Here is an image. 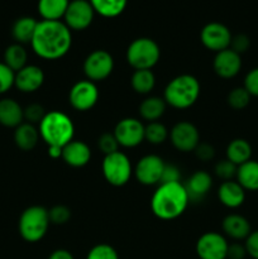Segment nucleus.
<instances>
[{
    "mask_svg": "<svg viewBox=\"0 0 258 259\" xmlns=\"http://www.w3.org/2000/svg\"><path fill=\"white\" fill-rule=\"evenodd\" d=\"M169 139L177 151L187 153L194 152L200 143V134L196 126L190 121H179L172 126Z\"/></svg>",
    "mask_w": 258,
    "mask_h": 259,
    "instance_id": "obj_15",
    "label": "nucleus"
},
{
    "mask_svg": "<svg viewBox=\"0 0 258 259\" xmlns=\"http://www.w3.org/2000/svg\"><path fill=\"white\" fill-rule=\"evenodd\" d=\"M167 108V104L163 98L158 96H149L146 98L141 104H139V115L142 119L147 121H158L159 118L164 114Z\"/></svg>",
    "mask_w": 258,
    "mask_h": 259,
    "instance_id": "obj_25",
    "label": "nucleus"
},
{
    "mask_svg": "<svg viewBox=\"0 0 258 259\" xmlns=\"http://www.w3.org/2000/svg\"><path fill=\"white\" fill-rule=\"evenodd\" d=\"M113 134L119 146L134 148L144 141V125L137 118H124L116 123Z\"/></svg>",
    "mask_w": 258,
    "mask_h": 259,
    "instance_id": "obj_13",
    "label": "nucleus"
},
{
    "mask_svg": "<svg viewBox=\"0 0 258 259\" xmlns=\"http://www.w3.org/2000/svg\"><path fill=\"white\" fill-rule=\"evenodd\" d=\"M48 259H75L73 255L71 254V252H68L67 249H56L55 252L51 253V255Z\"/></svg>",
    "mask_w": 258,
    "mask_h": 259,
    "instance_id": "obj_46",
    "label": "nucleus"
},
{
    "mask_svg": "<svg viewBox=\"0 0 258 259\" xmlns=\"http://www.w3.org/2000/svg\"><path fill=\"white\" fill-rule=\"evenodd\" d=\"M50 224L48 210L39 205H34L27 207L20 214L18 230L23 240L28 243H37L47 234Z\"/></svg>",
    "mask_w": 258,
    "mask_h": 259,
    "instance_id": "obj_5",
    "label": "nucleus"
},
{
    "mask_svg": "<svg viewBox=\"0 0 258 259\" xmlns=\"http://www.w3.org/2000/svg\"><path fill=\"white\" fill-rule=\"evenodd\" d=\"M247 254L253 259H258V230L250 233L244 243Z\"/></svg>",
    "mask_w": 258,
    "mask_h": 259,
    "instance_id": "obj_44",
    "label": "nucleus"
},
{
    "mask_svg": "<svg viewBox=\"0 0 258 259\" xmlns=\"http://www.w3.org/2000/svg\"><path fill=\"white\" fill-rule=\"evenodd\" d=\"M126 62L134 70H152L158 63L161 50L156 40L148 37L134 39L126 48Z\"/></svg>",
    "mask_w": 258,
    "mask_h": 259,
    "instance_id": "obj_6",
    "label": "nucleus"
},
{
    "mask_svg": "<svg viewBox=\"0 0 258 259\" xmlns=\"http://www.w3.org/2000/svg\"><path fill=\"white\" fill-rule=\"evenodd\" d=\"M45 82V72L39 66L35 65H27L15 72L14 86L24 94L35 93L42 88Z\"/></svg>",
    "mask_w": 258,
    "mask_h": 259,
    "instance_id": "obj_17",
    "label": "nucleus"
},
{
    "mask_svg": "<svg viewBox=\"0 0 258 259\" xmlns=\"http://www.w3.org/2000/svg\"><path fill=\"white\" fill-rule=\"evenodd\" d=\"M86 259H119V255L111 245L98 244L91 248Z\"/></svg>",
    "mask_w": 258,
    "mask_h": 259,
    "instance_id": "obj_37",
    "label": "nucleus"
},
{
    "mask_svg": "<svg viewBox=\"0 0 258 259\" xmlns=\"http://www.w3.org/2000/svg\"><path fill=\"white\" fill-rule=\"evenodd\" d=\"M229 243L220 233L207 232L197 239L196 250L200 259H227Z\"/></svg>",
    "mask_w": 258,
    "mask_h": 259,
    "instance_id": "obj_12",
    "label": "nucleus"
},
{
    "mask_svg": "<svg viewBox=\"0 0 258 259\" xmlns=\"http://www.w3.org/2000/svg\"><path fill=\"white\" fill-rule=\"evenodd\" d=\"M70 0H38V13L42 20H61Z\"/></svg>",
    "mask_w": 258,
    "mask_h": 259,
    "instance_id": "obj_28",
    "label": "nucleus"
},
{
    "mask_svg": "<svg viewBox=\"0 0 258 259\" xmlns=\"http://www.w3.org/2000/svg\"><path fill=\"white\" fill-rule=\"evenodd\" d=\"M39 139V132L33 124L24 121L14 129V143L20 151L29 152L34 149Z\"/></svg>",
    "mask_w": 258,
    "mask_h": 259,
    "instance_id": "obj_23",
    "label": "nucleus"
},
{
    "mask_svg": "<svg viewBox=\"0 0 258 259\" xmlns=\"http://www.w3.org/2000/svg\"><path fill=\"white\" fill-rule=\"evenodd\" d=\"M15 72L4 62H0V95L8 93L14 86Z\"/></svg>",
    "mask_w": 258,
    "mask_h": 259,
    "instance_id": "obj_39",
    "label": "nucleus"
},
{
    "mask_svg": "<svg viewBox=\"0 0 258 259\" xmlns=\"http://www.w3.org/2000/svg\"><path fill=\"white\" fill-rule=\"evenodd\" d=\"M37 24L38 22L32 17L18 18L12 27V35L15 43H19L23 46L27 45V43L30 45Z\"/></svg>",
    "mask_w": 258,
    "mask_h": 259,
    "instance_id": "obj_26",
    "label": "nucleus"
},
{
    "mask_svg": "<svg viewBox=\"0 0 258 259\" xmlns=\"http://www.w3.org/2000/svg\"><path fill=\"white\" fill-rule=\"evenodd\" d=\"M243 88L249 93L250 96L258 98V67L252 68V70L245 75Z\"/></svg>",
    "mask_w": 258,
    "mask_h": 259,
    "instance_id": "obj_40",
    "label": "nucleus"
},
{
    "mask_svg": "<svg viewBox=\"0 0 258 259\" xmlns=\"http://www.w3.org/2000/svg\"><path fill=\"white\" fill-rule=\"evenodd\" d=\"M235 179L245 191H258V162L249 159L238 166Z\"/></svg>",
    "mask_w": 258,
    "mask_h": 259,
    "instance_id": "obj_24",
    "label": "nucleus"
},
{
    "mask_svg": "<svg viewBox=\"0 0 258 259\" xmlns=\"http://www.w3.org/2000/svg\"><path fill=\"white\" fill-rule=\"evenodd\" d=\"M101 169H103L104 179L114 187H121L126 185L133 175L131 159L126 154L119 151L104 157Z\"/></svg>",
    "mask_w": 258,
    "mask_h": 259,
    "instance_id": "obj_7",
    "label": "nucleus"
},
{
    "mask_svg": "<svg viewBox=\"0 0 258 259\" xmlns=\"http://www.w3.org/2000/svg\"><path fill=\"white\" fill-rule=\"evenodd\" d=\"M48 156L52 159L61 158V157H62V148H61V147L50 146L48 147Z\"/></svg>",
    "mask_w": 258,
    "mask_h": 259,
    "instance_id": "obj_47",
    "label": "nucleus"
},
{
    "mask_svg": "<svg viewBox=\"0 0 258 259\" xmlns=\"http://www.w3.org/2000/svg\"><path fill=\"white\" fill-rule=\"evenodd\" d=\"M247 255L248 254L244 244H240V243L235 242L229 244V247H228L227 259H244Z\"/></svg>",
    "mask_w": 258,
    "mask_h": 259,
    "instance_id": "obj_45",
    "label": "nucleus"
},
{
    "mask_svg": "<svg viewBox=\"0 0 258 259\" xmlns=\"http://www.w3.org/2000/svg\"><path fill=\"white\" fill-rule=\"evenodd\" d=\"M200 82L195 76L184 73L172 78L164 88L163 99L167 105L184 110L194 105L200 96Z\"/></svg>",
    "mask_w": 258,
    "mask_h": 259,
    "instance_id": "obj_4",
    "label": "nucleus"
},
{
    "mask_svg": "<svg viewBox=\"0 0 258 259\" xmlns=\"http://www.w3.org/2000/svg\"><path fill=\"white\" fill-rule=\"evenodd\" d=\"M132 89L139 95H148L156 86V77L152 70H136L131 78Z\"/></svg>",
    "mask_w": 258,
    "mask_h": 259,
    "instance_id": "obj_31",
    "label": "nucleus"
},
{
    "mask_svg": "<svg viewBox=\"0 0 258 259\" xmlns=\"http://www.w3.org/2000/svg\"><path fill=\"white\" fill-rule=\"evenodd\" d=\"M250 98L252 96L249 95V93L243 86H239V88H234L228 94L227 101L228 105L234 110H243L249 105Z\"/></svg>",
    "mask_w": 258,
    "mask_h": 259,
    "instance_id": "obj_33",
    "label": "nucleus"
},
{
    "mask_svg": "<svg viewBox=\"0 0 258 259\" xmlns=\"http://www.w3.org/2000/svg\"><path fill=\"white\" fill-rule=\"evenodd\" d=\"M212 67L219 77L229 80L235 77L242 70V56L230 48L220 51L215 55Z\"/></svg>",
    "mask_w": 258,
    "mask_h": 259,
    "instance_id": "obj_16",
    "label": "nucleus"
},
{
    "mask_svg": "<svg viewBox=\"0 0 258 259\" xmlns=\"http://www.w3.org/2000/svg\"><path fill=\"white\" fill-rule=\"evenodd\" d=\"M98 147H99V149L103 152L104 156H108V154L118 152L119 143L113 133H104L99 137Z\"/></svg>",
    "mask_w": 258,
    "mask_h": 259,
    "instance_id": "obj_38",
    "label": "nucleus"
},
{
    "mask_svg": "<svg viewBox=\"0 0 258 259\" xmlns=\"http://www.w3.org/2000/svg\"><path fill=\"white\" fill-rule=\"evenodd\" d=\"M72 46V33L61 20H40L30 42L33 52L43 60L65 57Z\"/></svg>",
    "mask_w": 258,
    "mask_h": 259,
    "instance_id": "obj_1",
    "label": "nucleus"
},
{
    "mask_svg": "<svg viewBox=\"0 0 258 259\" xmlns=\"http://www.w3.org/2000/svg\"><path fill=\"white\" fill-rule=\"evenodd\" d=\"M166 163L157 154H147L142 157L133 169L134 176L139 184L144 186H153L161 182L162 174Z\"/></svg>",
    "mask_w": 258,
    "mask_h": 259,
    "instance_id": "obj_11",
    "label": "nucleus"
},
{
    "mask_svg": "<svg viewBox=\"0 0 258 259\" xmlns=\"http://www.w3.org/2000/svg\"><path fill=\"white\" fill-rule=\"evenodd\" d=\"M250 47V39L247 34H240L234 35L232 38V42H230V50H233L234 52H237L238 55L242 56V53L247 52Z\"/></svg>",
    "mask_w": 258,
    "mask_h": 259,
    "instance_id": "obj_41",
    "label": "nucleus"
},
{
    "mask_svg": "<svg viewBox=\"0 0 258 259\" xmlns=\"http://www.w3.org/2000/svg\"><path fill=\"white\" fill-rule=\"evenodd\" d=\"M232 38L229 28L219 22L207 23L200 33V40L204 47L215 53L229 48Z\"/></svg>",
    "mask_w": 258,
    "mask_h": 259,
    "instance_id": "obj_14",
    "label": "nucleus"
},
{
    "mask_svg": "<svg viewBox=\"0 0 258 259\" xmlns=\"http://www.w3.org/2000/svg\"><path fill=\"white\" fill-rule=\"evenodd\" d=\"M48 218H50L51 224L63 225L70 222L71 210L65 205H55L48 210Z\"/></svg>",
    "mask_w": 258,
    "mask_h": 259,
    "instance_id": "obj_35",
    "label": "nucleus"
},
{
    "mask_svg": "<svg viewBox=\"0 0 258 259\" xmlns=\"http://www.w3.org/2000/svg\"><path fill=\"white\" fill-rule=\"evenodd\" d=\"M190 204L185 185L181 182L159 184L151 200L152 212L161 220L181 217Z\"/></svg>",
    "mask_w": 258,
    "mask_h": 259,
    "instance_id": "obj_2",
    "label": "nucleus"
},
{
    "mask_svg": "<svg viewBox=\"0 0 258 259\" xmlns=\"http://www.w3.org/2000/svg\"><path fill=\"white\" fill-rule=\"evenodd\" d=\"M96 14L104 18H116L125 10L128 0H89Z\"/></svg>",
    "mask_w": 258,
    "mask_h": 259,
    "instance_id": "obj_30",
    "label": "nucleus"
},
{
    "mask_svg": "<svg viewBox=\"0 0 258 259\" xmlns=\"http://www.w3.org/2000/svg\"><path fill=\"white\" fill-rule=\"evenodd\" d=\"M237 169L238 166H235L233 162H230L229 159H222V161L217 162L214 167V172L217 175V177H219L220 180L224 181H230V180L234 179L237 176Z\"/></svg>",
    "mask_w": 258,
    "mask_h": 259,
    "instance_id": "obj_34",
    "label": "nucleus"
},
{
    "mask_svg": "<svg viewBox=\"0 0 258 259\" xmlns=\"http://www.w3.org/2000/svg\"><path fill=\"white\" fill-rule=\"evenodd\" d=\"M39 137L48 147H63L73 141L75 125L67 114L58 110L48 111L43 120L38 124Z\"/></svg>",
    "mask_w": 258,
    "mask_h": 259,
    "instance_id": "obj_3",
    "label": "nucleus"
},
{
    "mask_svg": "<svg viewBox=\"0 0 258 259\" xmlns=\"http://www.w3.org/2000/svg\"><path fill=\"white\" fill-rule=\"evenodd\" d=\"M66 164L73 168H81L86 166L91 159V149L85 142L71 141L62 148V157Z\"/></svg>",
    "mask_w": 258,
    "mask_h": 259,
    "instance_id": "obj_18",
    "label": "nucleus"
},
{
    "mask_svg": "<svg viewBox=\"0 0 258 259\" xmlns=\"http://www.w3.org/2000/svg\"><path fill=\"white\" fill-rule=\"evenodd\" d=\"M222 228L225 235L234 240H245L252 233V228L247 218L239 214L227 215L223 219Z\"/></svg>",
    "mask_w": 258,
    "mask_h": 259,
    "instance_id": "obj_21",
    "label": "nucleus"
},
{
    "mask_svg": "<svg viewBox=\"0 0 258 259\" xmlns=\"http://www.w3.org/2000/svg\"><path fill=\"white\" fill-rule=\"evenodd\" d=\"M27 61L28 53L23 45L13 43V45L8 46L7 50L4 51V63L14 72H18L23 67H25Z\"/></svg>",
    "mask_w": 258,
    "mask_h": 259,
    "instance_id": "obj_29",
    "label": "nucleus"
},
{
    "mask_svg": "<svg viewBox=\"0 0 258 259\" xmlns=\"http://www.w3.org/2000/svg\"><path fill=\"white\" fill-rule=\"evenodd\" d=\"M195 156L197 159L202 162H209L212 161L215 157V148L214 146L209 143H199L197 147L195 148Z\"/></svg>",
    "mask_w": 258,
    "mask_h": 259,
    "instance_id": "obj_42",
    "label": "nucleus"
},
{
    "mask_svg": "<svg viewBox=\"0 0 258 259\" xmlns=\"http://www.w3.org/2000/svg\"><path fill=\"white\" fill-rule=\"evenodd\" d=\"M82 70L86 80L95 83L106 80L114 70L113 56L105 50L93 51L83 61Z\"/></svg>",
    "mask_w": 258,
    "mask_h": 259,
    "instance_id": "obj_8",
    "label": "nucleus"
},
{
    "mask_svg": "<svg viewBox=\"0 0 258 259\" xmlns=\"http://www.w3.org/2000/svg\"><path fill=\"white\" fill-rule=\"evenodd\" d=\"M169 133L166 125L159 121H151L144 126V139L148 143L158 146V144L164 143L168 138Z\"/></svg>",
    "mask_w": 258,
    "mask_h": 259,
    "instance_id": "obj_32",
    "label": "nucleus"
},
{
    "mask_svg": "<svg viewBox=\"0 0 258 259\" xmlns=\"http://www.w3.org/2000/svg\"><path fill=\"white\" fill-rule=\"evenodd\" d=\"M99 90L90 80L77 81L68 93V101L77 111H89L98 104Z\"/></svg>",
    "mask_w": 258,
    "mask_h": 259,
    "instance_id": "obj_10",
    "label": "nucleus"
},
{
    "mask_svg": "<svg viewBox=\"0 0 258 259\" xmlns=\"http://www.w3.org/2000/svg\"><path fill=\"white\" fill-rule=\"evenodd\" d=\"M185 185L190 202L201 201L212 186V179L206 171H196L190 176Z\"/></svg>",
    "mask_w": 258,
    "mask_h": 259,
    "instance_id": "obj_19",
    "label": "nucleus"
},
{
    "mask_svg": "<svg viewBox=\"0 0 258 259\" xmlns=\"http://www.w3.org/2000/svg\"><path fill=\"white\" fill-rule=\"evenodd\" d=\"M181 180V174L180 169L175 164H166L162 174L161 182L159 184H171V182H180Z\"/></svg>",
    "mask_w": 258,
    "mask_h": 259,
    "instance_id": "obj_43",
    "label": "nucleus"
},
{
    "mask_svg": "<svg viewBox=\"0 0 258 259\" xmlns=\"http://www.w3.org/2000/svg\"><path fill=\"white\" fill-rule=\"evenodd\" d=\"M225 154H227V159L233 162L235 166H240L249 161L252 157V146L247 139L235 138L228 144Z\"/></svg>",
    "mask_w": 258,
    "mask_h": 259,
    "instance_id": "obj_27",
    "label": "nucleus"
},
{
    "mask_svg": "<svg viewBox=\"0 0 258 259\" xmlns=\"http://www.w3.org/2000/svg\"><path fill=\"white\" fill-rule=\"evenodd\" d=\"M218 199L224 206L237 209L245 201V190L237 181H224L218 189Z\"/></svg>",
    "mask_w": 258,
    "mask_h": 259,
    "instance_id": "obj_20",
    "label": "nucleus"
},
{
    "mask_svg": "<svg viewBox=\"0 0 258 259\" xmlns=\"http://www.w3.org/2000/svg\"><path fill=\"white\" fill-rule=\"evenodd\" d=\"M24 123L23 108L14 99L4 98L0 100V124L7 128H17Z\"/></svg>",
    "mask_w": 258,
    "mask_h": 259,
    "instance_id": "obj_22",
    "label": "nucleus"
},
{
    "mask_svg": "<svg viewBox=\"0 0 258 259\" xmlns=\"http://www.w3.org/2000/svg\"><path fill=\"white\" fill-rule=\"evenodd\" d=\"M23 114H24L25 123L35 125V124H39L43 120V118H45L47 113H46L45 108L40 104L33 103L23 109Z\"/></svg>",
    "mask_w": 258,
    "mask_h": 259,
    "instance_id": "obj_36",
    "label": "nucleus"
},
{
    "mask_svg": "<svg viewBox=\"0 0 258 259\" xmlns=\"http://www.w3.org/2000/svg\"><path fill=\"white\" fill-rule=\"evenodd\" d=\"M95 10L89 0H70L67 10L63 17V23L70 30H85L93 23Z\"/></svg>",
    "mask_w": 258,
    "mask_h": 259,
    "instance_id": "obj_9",
    "label": "nucleus"
}]
</instances>
